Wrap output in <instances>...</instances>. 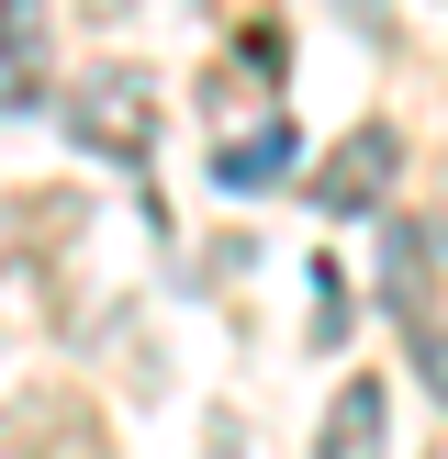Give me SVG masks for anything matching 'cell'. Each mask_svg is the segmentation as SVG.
I'll return each instance as SVG.
<instances>
[{
	"mask_svg": "<svg viewBox=\"0 0 448 459\" xmlns=\"http://www.w3.org/2000/svg\"><path fill=\"white\" fill-rule=\"evenodd\" d=\"M67 134H79V146H101V157H134V169H146V146H157V90L134 79V67H90V79L67 90Z\"/></svg>",
	"mask_w": 448,
	"mask_h": 459,
	"instance_id": "obj_1",
	"label": "cell"
},
{
	"mask_svg": "<svg viewBox=\"0 0 448 459\" xmlns=\"http://www.w3.org/2000/svg\"><path fill=\"white\" fill-rule=\"evenodd\" d=\"M392 179H403V134H392V124H358V134H336L325 169H314V213L358 224V213L392 202Z\"/></svg>",
	"mask_w": 448,
	"mask_h": 459,
	"instance_id": "obj_2",
	"label": "cell"
},
{
	"mask_svg": "<svg viewBox=\"0 0 448 459\" xmlns=\"http://www.w3.org/2000/svg\"><path fill=\"white\" fill-rule=\"evenodd\" d=\"M392 448V393L381 381H336L325 426H314V459H381Z\"/></svg>",
	"mask_w": 448,
	"mask_h": 459,
	"instance_id": "obj_3",
	"label": "cell"
},
{
	"mask_svg": "<svg viewBox=\"0 0 448 459\" xmlns=\"http://www.w3.org/2000/svg\"><path fill=\"white\" fill-rule=\"evenodd\" d=\"M437 258H448V247H437V224H415V213H403V224H381V291H392V314H426V291H437Z\"/></svg>",
	"mask_w": 448,
	"mask_h": 459,
	"instance_id": "obj_4",
	"label": "cell"
},
{
	"mask_svg": "<svg viewBox=\"0 0 448 459\" xmlns=\"http://www.w3.org/2000/svg\"><path fill=\"white\" fill-rule=\"evenodd\" d=\"M291 157H303V134H291V124H246L236 146L213 134V191H269Z\"/></svg>",
	"mask_w": 448,
	"mask_h": 459,
	"instance_id": "obj_5",
	"label": "cell"
},
{
	"mask_svg": "<svg viewBox=\"0 0 448 459\" xmlns=\"http://www.w3.org/2000/svg\"><path fill=\"white\" fill-rule=\"evenodd\" d=\"M314 348H348V281L314 269Z\"/></svg>",
	"mask_w": 448,
	"mask_h": 459,
	"instance_id": "obj_6",
	"label": "cell"
},
{
	"mask_svg": "<svg viewBox=\"0 0 448 459\" xmlns=\"http://www.w3.org/2000/svg\"><path fill=\"white\" fill-rule=\"evenodd\" d=\"M415 381L448 403V325H415Z\"/></svg>",
	"mask_w": 448,
	"mask_h": 459,
	"instance_id": "obj_7",
	"label": "cell"
},
{
	"mask_svg": "<svg viewBox=\"0 0 448 459\" xmlns=\"http://www.w3.org/2000/svg\"><path fill=\"white\" fill-rule=\"evenodd\" d=\"M22 34H34V0H0V56H22Z\"/></svg>",
	"mask_w": 448,
	"mask_h": 459,
	"instance_id": "obj_8",
	"label": "cell"
},
{
	"mask_svg": "<svg viewBox=\"0 0 448 459\" xmlns=\"http://www.w3.org/2000/svg\"><path fill=\"white\" fill-rule=\"evenodd\" d=\"M348 12H358V22H381V0H348Z\"/></svg>",
	"mask_w": 448,
	"mask_h": 459,
	"instance_id": "obj_9",
	"label": "cell"
},
{
	"mask_svg": "<svg viewBox=\"0 0 448 459\" xmlns=\"http://www.w3.org/2000/svg\"><path fill=\"white\" fill-rule=\"evenodd\" d=\"M90 12H124V0H90Z\"/></svg>",
	"mask_w": 448,
	"mask_h": 459,
	"instance_id": "obj_10",
	"label": "cell"
},
{
	"mask_svg": "<svg viewBox=\"0 0 448 459\" xmlns=\"http://www.w3.org/2000/svg\"><path fill=\"white\" fill-rule=\"evenodd\" d=\"M437 459H448V448H437Z\"/></svg>",
	"mask_w": 448,
	"mask_h": 459,
	"instance_id": "obj_11",
	"label": "cell"
}]
</instances>
